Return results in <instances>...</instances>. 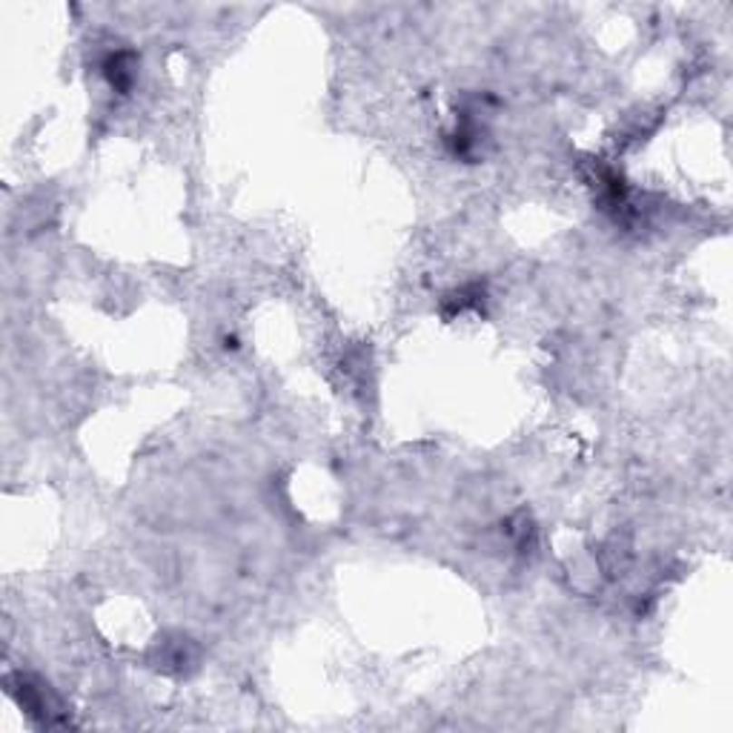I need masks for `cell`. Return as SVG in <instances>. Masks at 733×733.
<instances>
[{
    "mask_svg": "<svg viewBox=\"0 0 733 733\" xmlns=\"http://www.w3.org/2000/svg\"><path fill=\"white\" fill-rule=\"evenodd\" d=\"M9 693L15 696V702L21 705L32 719H38L46 728L54 725H66V710L58 702V696L49 690V685H44L34 676H24L17 673L15 679H9Z\"/></svg>",
    "mask_w": 733,
    "mask_h": 733,
    "instance_id": "cell-1",
    "label": "cell"
},
{
    "mask_svg": "<svg viewBox=\"0 0 733 733\" xmlns=\"http://www.w3.org/2000/svg\"><path fill=\"white\" fill-rule=\"evenodd\" d=\"M479 298H482V289L479 287H464V289L453 292V296L447 298V304H453V309H458V313H462V309H467L470 304H479Z\"/></svg>",
    "mask_w": 733,
    "mask_h": 733,
    "instance_id": "cell-3",
    "label": "cell"
},
{
    "mask_svg": "<svg viewBox=\"0 0 733 733\" xmlns=\"http://www.w3.org/2000/svg\"><path fill=\"white\" fill-rule=\"evenodd\" d=\"M135 54L132 52H112L103 64V75L106 81L112 83V89L118 92H130L132 81H135Z\"/></svg>",
    "mask_w": 733,
    "mask_h": 733,
    "instance_id": "cell-2",
    "label": "cell"
}]
</instances>
